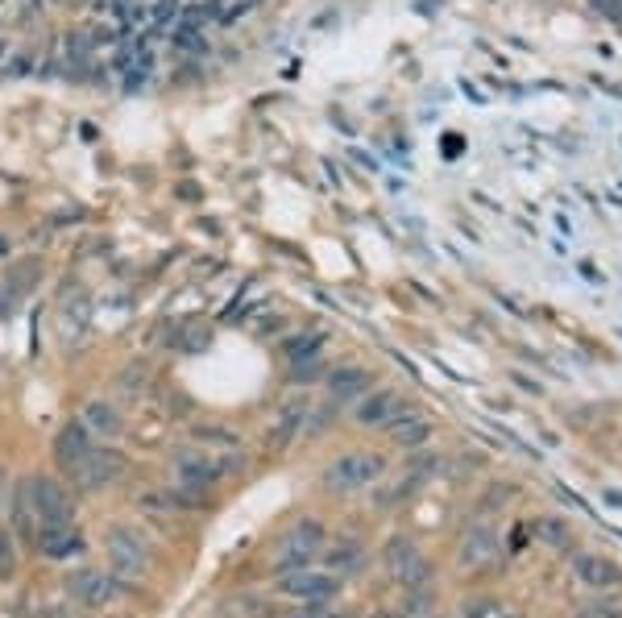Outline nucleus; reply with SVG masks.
I'll list each match as a JSON object with an SVG mask.
<instances>
[{
    "instance_id": "1",
    "label": "nucleus",
    "mask_w": 622,
    "mask_h": 618,
    "mask_svg": "<svg viewBox=\"0 0 622 618\" xmlns=\"http://www.w3.org/2000/svg\"><path fill=\"white\" fill-rule=\"evenodd\" d=\"M75 523V498L67 490L63 477L50 473H34L17 486V502H13V527L25 544H34L38 531L50 527H71Z\"/></svg>"
},
{
    "instance_id": "2",
    "label": "nucleus",
    "mask_w": 622,
    "mask_h": 618,
    "mask_svg": "<svg viewBox=\"0 0 622 618\" xmlns=\"http://www.w3.org/2000/svg\"><path fill=\"white\" fill-rule=\"evenodd\" d=\"M245 465H249V457L245 453L233 457V448L229 453H216V448H183L171 461L175 486H195V490H212V494L229 473H245Z\"/></svg>"
},
{
    "instance_id": "3",
    "label": "nucleus",
    "mask_w": 622,
    "mask_h": 618,
    "mask_svg": "<svg viewBox=\"0 0 622 618\" xmlns=\"http://www.w3.org/2000/svg\"><path fill=\"white\" fill-rule=\"evenodd\" d=\"M324 544H328L324 523L311 519V515H299V519H291L287 527H282V536L274 544V556H270V569L282 577V573L316 565V556L324 552Z\"/></svg>"
},
{
    "instance_id": "4",
    "label": "nucleus",
    "mask_w": 622,
    "mask_h": 618,
    "mask_svg": "<svg viewBox=\"0 0 622 618\" xmlns=\"http://www.w3.org/2000/svg\"><path fill=\"white\" fill-rule=\"evenodd\" d=\"M386 473V453H374V448H349L332 465H324L320 486L328 494H361L374 490Z\"/></svg>"
},
{
    "instance_id": "5",
    "label": "nucleus",
    "mask_w": 622,
    "mask_h": 618,
    "mask_svg": "<svg viewBox=\"0 0 622 618\" xmlns=\"http://www.w3.org/2000/svg\"><path fill=\"white\" fill-rule=\"evenodd\" d=\"M382 569H386V577L394 581L407 594V589H432L428 581H432V565H428V556H423V548L411 540V536H390L386 544H382Z\"/></svg>"
},
{
    "instance_id": "6",
    "label": "nucleus",
    "mask_w": 622,
    "mask_h": 618,
    "mask_svg": "<svg viewBox=\"0 0 622 618\" xmlns=\"http://www.w3.org/2000/svg\"><path fill=\"white\" fill-rule=\"evenodd\" d=\"M104 552H108V565H112V577L133 585L150 573V544L141 540V531L125 527V523H112L104 531Z\"/></svg>"
},
{
    "instance_id": "7",
    "label": "nucleus",
    "mask_w": 622,
    "mask_h": 618,
    "mask_svg": "<svg viewBox=\"0 0 622 618\" xmlns=\"http://www.w3.org/2000/svg\"><path fill=\"white\" fill-rule=\"evenodd\" d=\"M278 594L299 602V606H328L336 594H341V577L320 569V565H307V569H295V573H282Z\"/></svg>"
},
{
    "instance_id": "8",
    "label": "nucleus",
    "mask_w": 622,
    "mask_h": 618,
    "mask_svg": "<svg viewBox=\"0 0 622 618\" xmlns=\"http://www.w3.org/2000/svg\"><path fill=\"white\" fill-rule=\"evenodd\" d=\"M407 411H411V403L399 395V390H390V386L365 390V395L357 399V407H353V424L365 428V432H390Z\"/></svg>"
},
{
    "instance_id": "9",
    "label": "nucleus",
    "mask_w": 622,
    "mask_h": 618,
    "mask_svg": "<svg viewBox=\"0 0 622 618\" xmlns=\"http://www.w3.org/2000/svg\"><path fill=\"white\" fill-rule=\"evenodd\" d=\"M125 473H129V461L117 453V448L96 444L92 457L79 465V473L67 477V486H75V490H83V494H100V490H112V486H117Z\"/></svg>"
},
{
    "instance_id": "10",
    "label": "nucleus",
    "mask_w": 622,
    "mask_h": 618,
    "mask_svg": "<svg viewBox=\"0 0 622 618\" xmlns=\"http://www.w3.org/2000/svg\"><path fill=\"white\" fill-rule=\"evenodd\" d=\"M67 594L88 610H108L125 594V581H117L112 573H100V569H79L67 577Z\"/></svg>"
},
{
    "instance_id": "11",
    "label": "nucleus",
    "mask_w": 622,
    "mask_h": 618,
    "mask_svg": "<svg viewBox=\"0 0 622 618\" xmlns=\"http://www.w3.org/2000/svg\"><path fill=\"white\" fill-rule=\"evenodd\" d=\"M573 581L593 589V594H614L622 589V565L602 552H573Z\"/></svg>"
},
{
    "instance_id": "12",
    "label": "nucleus",
    "mask_w": 622,
    "mask_h": 618,
    "mask_svg": "<svg viewBox=\"0 0 622 618\" xmlns=\"http://www.w3.org/2000/svg\"><path fill=\"white\" fill-rule=\"evenodd\" d=\"M42 560L50 565H71V560H83L88 556V540H83V531L71 523V527H50V531H38L34 544H30Z\"/></svg>"
},
{
    "instance_id": "13",
    "label": "nucleus",
    "mask_w": 622,
    "mask_h": 618,
    "mask_svg": "<svg viewBox=\"0 0 622 618\" xmlns=\"http://www.w3.org/2000/svg\"><path fill=\"white\" fill-rule=\"evenodd\" d=\"M92 448H96V440H92L88 428L79 424V419H71V424L59 428V436H54V465H59L63 482L79 473V465L92 457Z\"/></svg>"
},
{
    "instance_id": "14",
    "label": "nucleus",
    "mask_w": 622,
    "mask_h": 618,
    "mask_svg": "<svg viewBox=\"0 0 622 618\" xmlns=\"http://www.w3.org/2000/svg\"><path fill=\"white\" fill-rule=\"evenodd\" d=\"M307 419H311V407L303 399H291V403H282L270 419V428H266V440L262 448L266 453H287V448L299 440V432L307 428Z\"/></svg>"
},
{
    "instance_id": "15",
    "label": "nucleus",
    "mask_w": 622,
    "mask_h": 618,
    "mask_svg": "<svg viewBox=\"0 0 622 618\" xmlns=\"http://www.w3.org/2000/svg\"><path fill=\"white\" fill-rule=\"evenodd\" d=\"M498 552H502V544H498L494 531L486 523H473L465 536H461V544H457V569L461 573H477V569L494 565Z\"/></svg>"
},
{
    "instance_id": "16",
    "label": "nucleus",
    "mask_w": 622,
    "mask_h": 618,
    "mask_svg": "<svg viewBox=\"0 0 622 618\" xmlns=\"http://www.w3.org/2000/svg\"><path fill=\"white\" fill-rule=\"evenodd\" d=\"M88 328H92V295L79 283H71L59 295V332H63V341H79Z\"/></svg>"
},
{
    "instance_id": "17",
    "label": "nucleus",
    "mask_w": 622,
    "mask_h": 618,
    "mask_svg": "<svg viewBox=\"0 0 622 618\" xmlns=\"http://www.w3.org/2000/svg\"><path fill=\"white\" fill-rule=\"evenodd\" d=\"M365 560H370V552H365L361 540H332L320 552V569H328V573H336V577L345 581V577H353V573L365 569Z\"/></svg>"
},
{
    "instance_id": "18",
    "label": "nucleus",
    "mask_w": 622,
    "mask_h": 618,
    "mask_svg": "<svg viewBox=\"0 0 622 618\" xmlns=\"http://www.w3.org/2000/svg\"><path fill=\"white\" fill-rule=\"evenodd\" d=\"M38 274H42L38 262H21V266H13V270L5 274V283H0V320H9L17 307L25 303L30 287L38 283Z\"/></svg>"
},
{
    "instance_id": "19",
    "label": "nucleus",
    "mask_w": 622,
    "mask_h": 618,
    "mask_svg": "<svg viewBox=\"0 0 622 618\" xmlns=\"http://www.w3.org/2000/svg\"><path fill=\"white\" fill-rule=\"evenodd\" d=\"M328 345V336L324 332H299L295 341L282 345V357H287L295 365V378H311L320 370V353Z\"/></svg>"
},
{
    "instance_id": "20",
    "label": "nucleus",
    "mask_w": 622,
    "mask_h": 618,
    "mask_svg": "<svg viewBox=\"0 0 622 618\" xmlns=\"http://www.w3.org/2000/svg\"><path fill=\"white\" fill-rule=\"evenodd\" d=\"M79 424L92 432V440H96V444H104V440H117V436L125 432V419H121V411L112 407V403H100V399H92L88 407H83Z\"/></svg>"
},
{
    "instance_id": "21",
    "label": "nucleus",
    "mask_w": 622,
    "mask_h": 618,
    "mask_svg": "<svg viewBox=\"0 0 622 618\" xmlns=\"http://www.w3.org/2000/svg\"><path fill=\"white\" fill-rule=\"evenodd\" d=\"M332 403H349V399H361L365 386H370V374L361 370V365H336V370H328L324 378Z\"/></svg>"
},
{
    "instance_id": "22",
    "label": "nucleus",
    "mask_w": 622,
    "mask_h": 618,
    "mask_svg": "<svg viewBox=\"0 0 622 618\" xmlns=\"http://www.w3.org/2000/svg\"><path fill=\"white\" fill-rule=\"evenodd\" d=\"M121 67H125V83L129 88H141L154 71V46L146 38H129L125 42V54H121Z\"/></svg>"
},
{
    "instance_id": "23",
    "label": "nucleus",
    "mask_w": 622,
    "mask_h": 618,
    "mask_svg": "<svg viewBox=\"0 0 622 618\" xmlns=\"http://www.w3.org/2000/svg\"><path fill=\"white\" fill-rule=\"evenodd\" d=\"M386 436H390L394 444H399V448H407V453H415V448H423V444L432 440V419L423 415V411H407Z\"/></svg>"
},
{
    "instance_id": "24",
    "label": "nucleus",
    "mask_w": 622,
    "mask_h": 618,
    "mask_svg": "<svg viewBox=\"0 0 622 618\" xmlns=\"http://www.w3.org/2000/svg\"><path fill=\"white\" fill-rule=\"evenodd\" d=\"M531 536L548 548H556V552H564V548H573V523L564 515H540L531 523Z\"/></svg>"
},
{
    "instance_id": "25",
    "label": "nucleus",
    "mask_w": 622,
    "mask_h": 618,
    "mask_svg": "<svg viewBox=\"0 0 622 618\" xmlns=\"http://www.w3.org/2000/svg\"><path fill=\"white\" fill-rule=\"evenodd\" d=\"M577 618H622V598H614V594H598L593 602L577 606Z\"/></svg>"
},
{
    "instance_id": "26",
    "label": "nucleus",
    "mask_w": 622,
    "mask_h": 618,
    "mask_svg": "<svg viewBox=\"0 0 622 618\" xmlns=\"http://www.w3.org/2000/svg\"><path fill=\"white\" fill-rule=\"evenodd\" d=\"M150 382V365L146 361H137V365H125V370L117 374V386H121V395H141Z\"/></svg>"
},
{
    "instance_id": "27",
    "label": "nucleus",
    "mask_w": 622,
    "mask_h": 618,
    "mask_svg": "<svg viewBox=\"0 0 622 618\" xmlns=\"http://www.w3.org/2000/svg\"><path fill=\"white\" fill-rule=\"evenodd\" d=\"M191 436L200 440V448H208V444L237 448V444H241V436H237V432H229V428H216V424H200V428H191Z\"/></svg>"
},
{
    "instance_id": "28",
    "label": "nucleus",
    "mask_w": 622,
    "mask_h": 618,
    "mask_svg": "<svg viewBox=\"0 0 622 618\" xmlns=\"http://www.w3.org/2000/svg\"><path fill=\"white\" fill-rule=\"evenodd\" d=\"M465 618H506V610L498 602H473Z\"/></svg>"
},
{
    "instance_id": "29",
    "label": "nucleus",
    "mask_w": 622,
    "mask_h": 618,
    "mask_svg": "<svg viewBox=\"0 0 622 618\" xmlns=\"http://www.w3.org/2000/svg\"><path fill=\"white\" fill-rule=\"evenodd\" d=\"M287 618H328V606H295Z\"/></svg>"
},
{
    "instance_id": "30",
    "label": "nucleus",
    "mask_w": 622,
    "mask_h": 618,
    "mask_svg": "<svg viewBox=\"0 0 622 618\" xmlns=\"http://www.w3.org/2000/svg\"><path fill=\"white\" fill-rule=\"evenodd\" d=\"M0 573H13V552H9V536H0Z\"/></svg>"
},
{
    "instance_id": "31",
    "label": "nucleus",
    "mask_w": 622,
    "mask_h": 618,
    "mask_svg": "<svg viewBox=\"0 0 622 618\" xmlns=\"http://www.w3.org/2000/svg\"><path fill=\"white\" fill-rule=\"evenodd\" d=\"M328 618H361V614H353V610H328Z\"/></svg>"
},
{
    "instance_id": "32",
    "label": "nucleus",
    "mask_w": 622,
    "mask_h": 618,
    "mask_svg": "<svg viewBox=\"0 0 622 618\" xmlns=\"http://www.w3.org/2000/svg\"><path fill=\"white\" fill-rule=\"evenodd\" d=\"M606 502H614V507H622V494H618V490H606Z\"/></svg>"
},
{
    "instance_id": "33",
    "label": "nucleus",
    "mask_w": 622,
    "mask_h": 618,
    "mask_svg": "<svg viewBox=\"0 0 622 618\" xmlns=\"http://www.w3.org/2000/svg\"><path fill=\"white\" fill-rule=\"evenodd\" d=\"M374 618H403V614H374Z\"/></svg>"
},
{
    "instance_id": "34",
    "label": "nucleus",
    "mask_w": 622,
    "mask_h": 618,
    "mask_svg": "<svg viewBox=\"0 0 622 618\" xmlns=\"http://www.w3.org/2000/svg\"><path fill=\"white\" fill-rule=\"evenodd\" d=\"M440 618H448V614H440Z\"/></svg>"
}]
</instances>
